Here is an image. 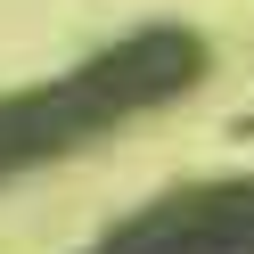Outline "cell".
<instances>
[{"label": "cell", "mask_w": 254, "mask_h": 254, "mask_svg": "<svg viewBox=\"0 0 254 254\" xmlns=\"http://www.w3.org/2000/svg\"><path fill=\"white\" fill-rule=\"evenodd\" d=\"M99 254H254V189H205L164 213L131 221Z\"/></svg>", "instance_id": "cell-1"}]
</instances>
